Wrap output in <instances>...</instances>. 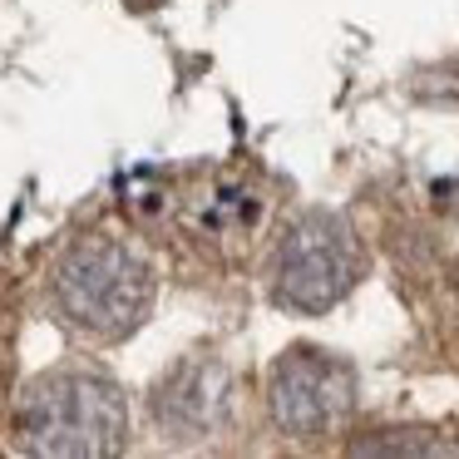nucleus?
Here are the masks:
<instances>
[{
	"instance_id": "nucleus-1",
	"label": "nucleus",
	"mask_w": 459,
	"mask_h": 459,
	"mask_svg": "<svg viewBox=\"0 0 459 459\" xmlns=\"http://www.w3.org/2000/svg\"><path fill=\"white\" fill-rule=\"evenodd\" d=\"M15 429L35 455H109L124 439V400L94 370H55L25 390Z\"/></svg>"
},
{
	"instance_id": "nucleus-2",
	"label": "nucleus",
	"mask_w": 459,
	"mask_h": 459,
	"mask_svg": "<svg viewBox=\"0 0 459 459\" xmlns=\"http://www.w3.org/2000/svg\"><path fill=\"white\" fill-rule=\"evenodd\" d=\"M55 297L74 326L104 341L134 336L153 307V272L114 238H84L55 272Z\"/></svg>"
},
{
	"instance_id": "nucleus-3",
	"label": "nucleus",
	"mask_w": 459,
	"mask_h": 459,
	"mask_svg": "<svg viewBox=\"0 0 459 459\" xmlns=\"http://www.w3.org/2000/svg\"><path fill=\"white\" fill-rule=\"evenodd\" d=\"M356 281V242L336 212H307L297 228L281 238L277 252V301L291 311L336 307Z\"/></svg>"
},
{
	"instance_id": "nucleus-4",
	"label": "nucleus",
	"mask_w": 459,
	"mask_h": 459,
	"mask_svg": "<svg viewBox=\"0 0 459 459\" xmlns=\"http://www.w3.org/2000/svg\"><path fill=\"white\" fill-rule=\"evenodd\" d=\"M351 405H356V376L326 351L297 346L272 370V420L297 439L326 435L351 415Z\"/></svg>"
},
{
	"instance_id": "nucleus-5",
	"label": "nucleus",
	"mask_w": 459,
	"mask_h": 459,
	"mask_svg": "<svg viewBox=\"0 0 459 459\" xmlns=\"http://www.w3.org/2000/svg\"><path fill=\"white\" fill-rule=\"evenodd\" d=\"M153 415L173 439L218 435L232 415V376L218 360H183L153 390Z\"/></svg>"
},
{
	"instance_id": "nucleus-6",
	"label": "nucleus",
	"mask_w": 459,
	"mask_h": 459,
	"mask_svg": "<svg viewBox=\"0 0 459 459\" xmlns=\"http://www.w3.org/2000/svg\"><path fill=\"white\" fill-rule=\"evenodd\" d=\"M356 455H429V439L415 435V429H380V435H366V439H351Z\"/></svg>"
}]
</instances>
